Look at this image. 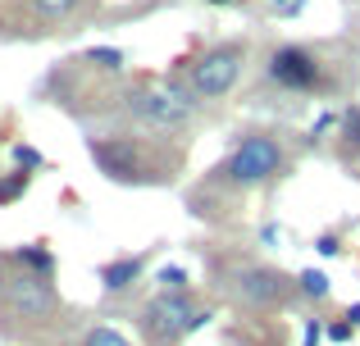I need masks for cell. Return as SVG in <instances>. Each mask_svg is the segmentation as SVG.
I'll use <instances>...</instances> for the list:
<instances>
[{
  "label": "cell",
  "mask_w": 360,
  "mask_h": 346,
  "mask_svg": "<svg viewBox=\"0 0 360 346\" xmlns=\"http://www.w3.org/2000/svg\"><path fill=\"white\" fill-rule=\"evenodd\" d=\"M264 73H269L274 87L297 91V96L324 91V82H328V69L319 64L315 51H306V46H278V51L269 55V64H264Z\"/></svg>",
  "instance_id": "5b68a950"
},
{
  "label": "cell",
  "mask_w": 360,
  "mask_h": 346,
  "mask_svg": "<svg viewBox=\"0 0 360 346\" xmlns=\"http://www.w3.org/2000/svg\"><path fill=\"white\" fill-rule=\"evenodd\" d=\"M242 60H246L242 46H214V51H205L201 60L192 64V73H187L192 96H205V100L229 96V91L238 87V78H242Z\"/></svg>",
  "instance_id": "8992f818"
},
{
  "label": "cell",
  "mask_w": 360,
  "mask_h": 346,
  "mask_svg": "<svg viewBox=\"0 0 360 346\" xmlns=\"http://www.w3.org/2000/svg\"><path fill=\"white\" fill-rule=\"evenodd\" d=\"M82 346H132V342L119 328H110V324H96V328L82 333Z\"/></svg>",
  "instance_id": "5bb4252c"
},
{
  "label": "cell",
  "mask_w": 360,
  "mask_h": 346,
  "mask_svg": "<svg viewBox=\"0 0 360 346\" xmlns=\"http://www.w3.org/2000/svg\"><path fill=\"white\" fill-rule=\"evenodd\" d=\"M347 324H352V328H360V305H347V314H342Z\"/></svg>",
  "instance_id": "603a6c76"
},
{
  "label": "cell",
  "mask_w": 360,
  "mask_h": 346,
  "mask_svg": "<svg viewBox=\"0 0 360 346\" xmlns=\"http://www.w3.org/2000/svg\"><path fill=\"white\" fill-rule=\"evenodd\" d=\"M352 324H347V319H333V324H324V338L328 342H333V346H342V342H352Z\"/></svg>",
  "instance_id": "d6986e66"
},
{
  "label": "cell",
  "mask_w": 360,
  "mask_h": 346,
  "mask_svg": "<svg viewBox=\"0 0 360 346\" xmlns=\"http://www.w3.org/2000/svg\"><path fill=\"white\" fill-rule=\"evenodd\" d=\"M91 160L96 169L119 187H150V182H165V169H160L155 151H146V142L137 137H91Z\"/></svg>",
  "instance_id": "3957f363"
},
{
  "label": "cell",
  "mask_w": 360,
  "mask_h": 346,
  "mask_svg": "<svg viewBox=\"0 0 360 346\" xmlns=\"http://www.w3.org/2000/svg\"><path fill=\"white\" fill-rule=\"evenodd\" d=\"M297 296H306V301H324V296H328V278L319 274V269H301V274H297Z\"/></svg>",
  "instance_id": "7c38bea8"
},
{
  "label": "cell",
  "mask_w": 360,
  "mask_h": 346,
  "mask_svg": "<svg viewBox=\"0 0 360 346\" xmlns=\"http://www.w3.org/2000/svg\"><path fill=\"white\" fill-rule=\"evenodd\" d=\"M338 142H342V151H347V155L360 151V105L342 109V119H338Z\"/></svg>",
  "instance_id": "8fae6325"
},
{
  "label": "cell",
  "mask_w": 360,
  "mask_h": 346,
  "mask_svg": "<svg viewBox=\"0 0 360 346\" xmlns=\"http://www.w3.org/2000/svg\"><path fill=\"white\" fill-rule=\"evenodd\" d=\"M9 160L18 164V173H32V169H46V155H41V151H32V146H14V151H9Z\"/></svg>",
  "instance_id": "9a60e30c"
},
{
  "label": "cell",
  "mask_w": 360,
  "mask_h": 346,
  "mask_svg": "<svg viewBox=\"0 0 360 346\" xmlns=\"http://www.w3.org/2000/svg\"><path fill=\"white\" fill-rule=\"evenodd\" d=\"M123 105L141 128L178 137L187 128V119H192V87H183V82H141V87L128 91Z\"/></svg>",
  "instance_id": "6da1fadb"
},
{
  "label": "cell",
  "mask_w": 360,
  "mask_h": 346,
  "mask_svg": "<svg viewBox=\"0 0 360 346\" xmlns=\"http://www.w3.org/2000/svg\"><path fill=\"white\" fill-rule=\"evenodd\" d=\"M23 192H27V173H18V169H14L9 178H0V205H14Z\"/></svg>",
  "instance_id": "2e32d148"
},
{
  "label": "cell",
  "mask_w": 360,
  "mask_h": 346,
  "mask_svg": "<svg viewBox=\"0 0 360 346\" xmlns=\"http://www.w3.org/2000/svg\"><path fill=\"white\" fill-rule=\"evenodd\" d=\"M155 283H160V292H192V274L183 265H165L155 274Z\"/></svg>",
  "instance_id": "4fadbf2b"
},
{
  "label": "cell",
  "mask_w": 360,
  "mask_h": 346,
  "mask_svg": "<svg viewBox=\"0 0 360 346\" xmlns=\"http://www.w3.org/2000/svg\"><path fill=\"white\" fill-rule=\"evenodd\" d=\"M87 60L96 64V69H119V64H123V51H115V46H91Z\"/></svg>",
  "instance_id": "e0dca14e"
},
{
  "label": "cell",
  "mask_w": 360,
  "mask_h": 346,
  "mask_svg": "<svg viewBox=\"0 0 360 346\" xmlns=\"http://www.w3.org/2000/svg\"><path fill=\"white\" fill-rule=\"evenodd\" d=\"M210 314L196 310V296L192 292H155L137 314V328L146 346H178L187 333H196Z\"/></svg>",
  "instance_id": "277c9868"
},
{
  "label": "cell",
  "mask_w": 360,
  "mask_h": 346,
  "mask_svg": "<svg viewBox=\"0 0 360 346\" xmlns=\"http://www.w3.org/2000/svg\"><path fill=\"white\" fill-rule=\"evenodd\" d=\"M18 269H23V274H37V278H51L55 274V255H51V246H46V241H32V246H18L14 255Z\"/></svg>",
  "instance_id": "30bf717a"
},
{
  "label": "cell",
  "mask_w": 360,
  "mask_h": 346,
  "mask_svg": "<svg viewBox=\"0 0 360 346\" xmlns=\"http://www.w3.org/2000/svg\"><path fill=\"white\" fill-rule=\"evenodd\" d=\"M141 274H146V255H119L110 260V265H101V287H105L110 296L128 292L132 283H141Z\"/></svg>",
  "instance_id": "9c48e42d"
},
{
  "label": "cell",
  "mask_w": 360,
  "mask_h": 346,
  "mask_svg": "<svg viewBox=\"0 0 360 346\" xmlns=\"http://www.w3.org/2000/svg\"><path fill=\"white\" fill-rule=\"evenodd\" d=\"M32 5H37V14H46V18H64L78 0H32Z\"/></svg>",
  "instance_id": "ac0fdd59"
},
{
  "label": "cell",
  "mask_w": 360,
  "mask_h": 346,
  "mask_svg": "<svg viewBox=\"0 0 360 346\" xmlns=\"http://www.w3.org/2000/svg\"><path fill=\"white\" fill-rule=\"evenodd\" d=\"M5 310L9 319L18 324H46L55 310H60V296H55L51 278H37V274H18L5 283Z\"/></svg>",
  "instance_id": "ba28073f"
},
{
  "label": "cell",
  "mask_w": 360,
  "mask_h": 346,
  "mask_svg": "<svg viewBox=\"0 0 360 346\" xmlns=\"http://www.w3.org/2000/svg\"><path fill=\"white\" fill-rule=\"evenodd\" d=\"M306 5H310V0H274V14H283V18H297Z\"/></svg>",
  "instance_id": "ffe728a7"
},
{
  "label": "cell",
  "mask_w": 360,
  "mask_h": 346,
  "mask_svg": "<svg viewBox=\"0 0 360 346\" xmlns=\"http://www.w3.org/2000/svg\"><path fill=\"white\" fill-rule=\"evenodd\" d=\"M210 5H233V0H210Z\"/></svg>",
  "instance_id": "cb8c5ba5"
},
{
  "label": "cell",
  "mask_w": 360,
  "mask_h": 346,
  "mask_svg": "<svg viewBox=\"0 0 360 346\" xmlns=\"http://www.w3.org/2000/svg\"><path fill=\"white\" fill-rule=\"evenodd\" d=\"M315 251H319V255H338V237H319Z\"/></svg>",
  "instance_id": "7402d4cb"
},
{
  "label": "cell",
  "mask_w": 360,
  "mask_h": 346,
  "mask_svg": "<svg viewBox=\"0 0 360 346\" xmlns=\"http://www.w3.org/2000/svg\"><path fill=\"white\" fill-rule=\"evenodd\" d=\"M319 338H324V328H319V324H306V338H301V346H319Z\"/></svg>",
  "instance_id": "44dd1931"
},
{
  "label": "cell",
  "mask_w": 360,
  "mask_h": 346,
  "mask_svg": "<svg viewBox=\"0 0 360 346\" xmlns=\"http://www.w3.org/2000/svg\"><path fill=\"white\" fill-rule=\"evenodd\" d=\"M292 292H297V278L278 274L269 265H242L233 274V296L242 305H251V310H278Z\"/></svg>",
  "instance_id": "52a82bcc"
},
{
  "label": "cell",
  "mask_w": 360,
  "mask_h": 346,
  "mask_svg": "<svg viewBox=\"0 0 360 346\" xmlns=\"http://www.w3.org/2000/svg\"><path fill=\"white\" fill-rule=\"evenodd\" d=\"M278 173H283V142L274 133L238 137V146L214 164V182H224V187H260Z\"/></svg>",
  "instance_id": "7a4b0ae2"
}]
</instances>
